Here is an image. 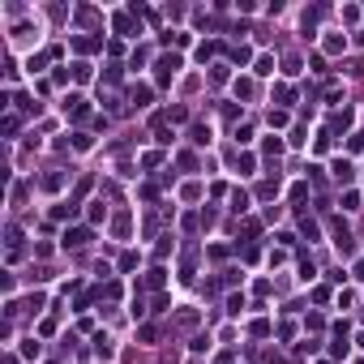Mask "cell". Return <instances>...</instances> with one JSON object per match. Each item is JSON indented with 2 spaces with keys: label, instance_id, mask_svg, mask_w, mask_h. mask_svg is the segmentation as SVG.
I'll return each instance as SVG.
<instances>
[{
  "label": "cell",
  "instance_id": "7a4b0ae2",
  "mask_svg": "<svg viewBox=\"0 0 364 364\" xmlns=\"http://www.w3.org/2000/svg\"><path fill=\"white\" fill-rule=\"evenodd\" d=\"M334 176H339V180H352V163L339 159V163H334Z\"/></svg>",
  "mask_w": 364,
  "mask_h": 364
},
{
  "label": "cell",
  "instance_id": "6da1fadb",
  "mask_svg": "<svg viewBox=\"0 0 364 364\" xmlns=\"http://www.w3.org/2000/svg\"><path fill=\"white\" fill-rule=\"evenodd\" d=\"M86 240H90V232H82V227H77V232H64V244L69 248H82Z\"/></svg>",
  "mask_w": 364,
  "mask_h": 364
}]
</instances>
